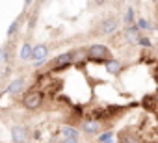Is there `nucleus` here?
Masks as SVG:
<instances>
[{"mask_svg":"<svg viewBox=\"0 0 158 143\" xmlns=\"http://www.w3.org/2000/svg\"><path fill=\"white\" fill-rule=\"evenodd\" d=\"M115 28H117V21H115V19H108V21H104L102 32H104V34H110V32H114Z\"/></svg>","mask_w":158,"mask_h":143,"instance_id":"nucleus-8","label":"nucleus"},{"mask_svg":"<svg viewBox=\"0 0 158 143\" xmlns=\"http://www.w3.org/2000/svg\"><path fill=\"white\" fill-rule=\"evenodd\" d=\"M82 128H84V132H88V134H95V132L101 130V125H99L97 119H93V121H86V123L82 125Z\"/></svg>","mask_w":158,"mask_h":143,"instance_id":"nucleus-5","label":"nucleus"},{"mask_svg":"<svg viewBox=\"0 0 158 143\" xmlns=\"http://www.w3.org/2000/svg\"><path fill=\"white\" fill-rule=\"evenodd\" d=\"M71 61H73V54H60L58 58H54V59L48 63V69H50V71H60V69L67 67Z\"/></svg>","mask_w":158,"mask_h":143,"instance_id":"nucleus-1","label":"nucleus"},{"mask_svg":"<svg viewBox=\"0 0 158 143\" xmlns=\"http://www.w3.org/2000/svg\"><path fill=\"white\" fill-rule=\"evenodd\" d=\"M41 100H43V93H41V91H30V93H26V97H24V106H26L28 110H35V108L41 104Z\"/></svg>","mask_w":158,"mask_h":143,"instance_id":"nucleus-2","label":"nucleus"},{"mask_svg":"<svg viewBox=\"0 0 158 143\" xmlns=\"http://www.w3.org/2000/svg\"><path fill=\"white\" fill-rule=\"evenodd\" d=\"M11 136H13V141L15 143H24L26 137H28V132L24 126H13L11 128Z\"/></svg>","mask_w":158,"mask_h":143,"instance_id":"nucleus-4","label":"nucleus"},{"mask_svg":"<svg viewBox=\"0 0 158 143\" xmlns=\"http://www.w3.org/2000/svg\"><path fill=\"white\" fill-rule=\"evenodd\" d=\"M101 143H106V141H112V134L108 132V134H104V136H101V139H99Z\"/></svg>","mask_w":158,"mask_h":143,"instance_id":"nucleus-13","label":"nucleus"},{"mask_svg":"<svg viewBox=\"0 0 158 143\" xmlns=\"http://www.w3.org/2000/svg\"><path fill=\"white\" fill-rule=\"evenodd\" d=\"M23 88H24V82H23V80H15V82L8 88V91H10V93H19Z\"/></svg>","mask_w":158,"mask_h":143,"instance_id":"nucleus-9","label":"nucleus"},{"mask_svg":"<svg viewBox=\"0 0 158 143\" xmlns=\"http://www.w3.org/2000/svg\"><path fill=\"white\" fill-rule=\"evenodd\" d=\"M125 37H127L130 43H136V41H139V37H141V35L138 34V30H136V28H127V30H125Z\"/></svg>","mask_w":158,"mask_h":143,"instance_id":"nucleus-7","label":"nucleus"},{"mask_svg":"<svg viewBox=\"0 0 158 143\" xmlns=\"http://www.w3.org/2000/svg\"><path fill=\"white\" fill-rule=\"evenodd\" d=\"M47 52H48V48L45 47V45H39V47H35L34 50H32V58L37 61V59H43L45 56H47Z\"/></svg>","mask_w":158,"mask_h":143,"instance_id":"nucleus-6","label":"nucleus"},{"mask_svg":"<svg viewBox=\"0 0 158 143\" xmlns=\"http://www.w3.org/2000/svg\"><path fill=\"white\" fill-rule=\"evenodd\" d=\"M63 136L65 137H78L76 130H73V128H63Z\"/></svg>","mask_w":158,"mask_h":143,"instance_id":"nucleus-11","label":"nucleus"},{"mask_svg":"<svg viewBox=\"0 0 158 143\" xmlns=\"http://www.w3.org/2000/svg\"><path fill=\"white\" fill-rule=\"evenodd\" d=\"M138 24H139L141 28H147V26H149V24H147V21H143V19H139V21H138Z\"/></svg>","mask_w":158,"mask_h":143,"instance_id":"nucleus-18","label":"nucleus"},{"mask_svg":"<svg viewBox=\"0 0 158 143\" xmlns=\"http://www.w3.org/2000/svg\"><path fill=\"white\" fill-rule=\"evenodd\" d=\"M89 56L95 59H106V58H110V50L102 45H93L89 48Z\"/></svg>","mask_w":158,"mask_h":143,"instance_id":"nucleus-3","label":"nucleus"},{"mask_svg":"<svg viewBox=\"0 0 158 143\" xmlns=\"http://www.w3.org/2000/svg\"><path fill=\"white\" fill-rule=\"evenodd\" d=\"M61 143H78V137H65Z\"/></svg>","mask_w":158,"mask_h":143,"instance_id":"nucleus-17","label":"nucleus"},{"mask_svg":"<svg viewBox=\"0 0 158 143\" xmlns=\"http://www.w3.org/2000/svg\"><path fill=\"white\" fill-rule=\"evenodd\" d=\"M119 67H121V63H119V61H110V63H108V69H110V71H114V73H117Z\"/></svg>","mask_w":158,"mask_h":143,"instance_id":"nucleus-12","label":"nucleus"},{"mask_svg":"<svg viewBox=\"0 0 158 143\" xmlns=\"http://www.w3.org/2000/svg\"><path fill=\"white\" fill-rule=\"evenodd\" d=\"M17 26H19V22H13V24H11V28L8 30V35H13V34H15V30H17Z\"/></svg>","mask_w":158,"mask_h":143,"instance_id":"nucleus-15","label":"nucleus"},{"mask_svg":"<svg viewBox=\"0 0 158 143\" xmlns=\"http://www.w3.org/2000/svg\"><path fill=\"white\" fill-rule=\"evenodd\" d=\"M32 47L30 45H23V48H21V58L23 59H28V58H32Z\"/></svg>","mask_w":158,"mask_h":143,"instance_id":"nucleus-10","label":"nucleus"},{"mask_svg":"<svg viewBox=\"0 0 158 143\" xmlns=\"http://www.w3.org/2000/svg\"><path fill=\"white\" fill-rule=\"evenodd\" d=\"M132 19H134V13H132V10H128L127 15H125V21H127V22H132Z\"/></svg>","mask_w":158,"mask_h":143,"instance_id":"nucleus-14","label":"nucleus"},{"mask_svg":"<svg viewBox=\"0 0 158 143\" xmlns=\"http://www.w3.org/2000/svg\"><path fill=\"white\" fill-rule=\"evenodd\" d=\"M139 45H145V47H151V41L147 39V37H139V41H138Z\"/></svg>","mask_w":158,"mask_h":143,"instance_id":"nucleus-16","label":"nucleus"}]
</instances>
